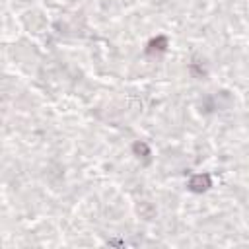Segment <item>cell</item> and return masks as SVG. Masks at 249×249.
Segmentation results:
<instances>
[{"label":"cell","instance_id":"6da1fadb","mask_svg":"<svg viewBox=\"0 0 249 249\" xmlns=\"http://www.w3.org/2000/svg\"><path fill=\"white\" fill-rule=\"evenodd\" d=\"M210 187V177L208 175H196L191 179V189L193 191H204Z\"/></svg>","mask_w":249,"mask_h":249}]
</instances>
